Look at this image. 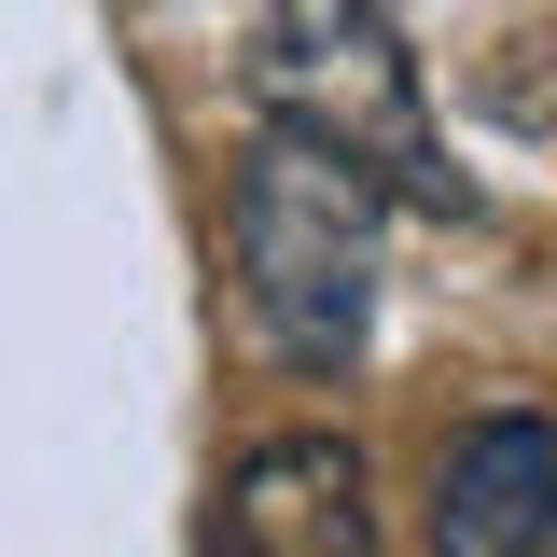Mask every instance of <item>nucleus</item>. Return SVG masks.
<instances>
[{
	"label": "nucleus",
	"mask_w": 557,
	"mask_h": 557,
	"mask_svg": "<svg viewBox=\"0 0 557 557\" xmlns=\"http://www.w3.org/2000/svg\"><path fill=\"white\" fill-rule=\"evenodd\" d=\"M209 557H391L376 502H362V446L348 432H265L223 474Z\"/></svg>",
	"instance_id": "obj_3"
},
{
	"label": "nucleus",
	"mask_w": 557,
	"mask_h": 557,
	"mask_svg": "<svg viewBox=\"0 0 557 557\" xmlns=\"http://www.w3.org/2000/svg\"><path fill=\"white\" fill-rule=\"evenodd\" d=\"M251 112L321 139L335 168H362L391 209H432V223L474 209L460 153L432 126V84H418L405 28L376 0H265V28H251Z\"/></svg>",
	"instance_id": "obj_2"
},
{
	"label": "nucleus",
	"mask_w": 557,
	"mask_h": 557,
	"mask_svg": "<svg viewBox=\"0 0 557 557\" xmlns=\"http://www.w3.org/2000/svg\"><path fill=\"white\" fill-rule=\"evenodd\" d=\"M376 223L391 196L335 168L321 139L265 126L237 153V196H223V265H237V307L251 335L293 362V376H348L362 335H376Z\"/></svg>",
	"instance_id": "obj_1"
},
{
	"label": "nucleus",
	"mask_w": 557,
	"mask_h": 557,
	"mask_svg": "<svg viewBox=\"0 0 557 557\" xmlns=\"http://www.w3.org/2000/svg\"><path fill=\"white\" fill-rule=\"evenodd\" d=\"M557 544V418L487 405L432 460V557H544Z\"/></svg>",
	"instance_id": "obj_4"
}]
</instances>
